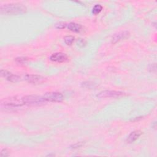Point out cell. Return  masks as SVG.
Returning a JSON list of instances; mask_svg holds the SVG:
<instances>
[{"label":"cell","instance_id":"obj_1","mask_svg":"<svg viewBox=\"0 0 157 157\" xmlns=\"http://www.w3.org/2000/svg\"><path fill=\"white\" fill-rule=\"evenodd\" d=\"M26 8L25 6L18 3H10L2 4L0 7L1 14L13 15L23 13L26 12Z\"/></svg>","mask_w":157,"mask_h":157},{"label":"cell","instance_id":"obj_2","mask_svg":"<svg viewBox=\"0 0 157 157\" xmlns=\"http://www.w3.org/2000/svg\"><path fill=\"white\" fill-rule=\"evenodd\" d=\"M24 104L22 97L19 96H12L6 98L1 101V109H11L22 106Z\"/></svg>","mask_w":157,"mask_h":157},{"label":"cell","instance_id":"obj_3","mask_svg":"<svg viewBox=\"0 0 157 157\" xmlns=\"http://www.w3.org/2000/svg\"><path fill=\"white\" fill-rule=\"evenodd\" d=\"M25 105H37L44 104L46 101L43 97L36 95H27L22 97Z\"/></svg>","mask_w":157,"mask_h":157},{"label":"cell","instance_id":"obj_4","mask_svg":"<svg viewBox=\"0 0 157 157\" xmlns=\"http://www.w3.org/2000/svg\"><path fill=\"white\" fill-rule=\"evenodd\" d=\"M46 101L49 102H61L63 99V95L59 92H47L43 96Z\"/></svg>","mask_w":157,"mask_h":157},{"label":"cell","instance_id":"obj_5","mask_svg":"<svg viewBox=\"0 0 157 157\" xmlns=\"http://www.w3.org/2000/svg\"><path fill=\"white\" fill-rule=\"evenodd\" d=\"M25 79L30 83L39 84L46 81V78L39 75L36 74H26L25 76Z\"/></svg>","mask_w":157,"mask_h":157},{"label":"cell","instance_id":"obj_6","mask_svg":"<svg viewBox=\"0 0 157 157\" xmlns=\"http://www.w3.org/2000/svg\"><path fill=\"white\" fill-rule=\"evenodd\" d=\"M125 95L124 93L118 91H112V90H105L100 92L97 94V96L101 98H118Z\"/></svg>","mask_w":157,"mask_h":157},{"label":"cell","instance_id":"obj_7","mask_svg":"<svg viewBox=\"0 0 157 157\" xmlns=\"http://www.w3.org/2000/svg\"><path fill=\"white\" fill-rule=\"evenodd\" d=\"M0 74L1 77H4L5 78H6V80L11 82H17L20 80V77L18 75L13 74L11 72H9V71L6 70H1Z\"/></svg>","mask_w":157,"mask_h":157},{"label":"cell","instance_id":"obj_8","mask_svg":"<svg viewBox=\"0 0 157 157\" xmlns=\"http://www.w3.org/2000/svg\"><path fill=\"white\" fill-rule=\"evenodd\" d=\"M50 59L54 62L62 63L66 61L68 59V57L65 53L58 52L52 54L50 57Z\"/></svg>","mask_w":157,"mask_h":157},{"label":"cell","instance_id":"obj_9","mask_svg":"<svg viewBox=\"0 0 157 157\" xmlns=\"http://www.w3.org/2000/svg\"><path fill=\"white\" fill-rule=\"evenodd\" d=\"M129 36V33L127 31H121L119 32L117 34H115L112 38V44H115L117 42L125 39L127 37H128Z\"/></svg>","mask_w":157,"mask_h":157},{"label":"cell","instance_id":"obj_10","mask_svg":"<svg viewBox=\"0 0 157 157\" xmlns=\"http://www.w3.org/2000/svg\"><path fill=\"white\" fill-rule=\"evenodd\" d=\"M141 134H142V132L139 130H137L132 132L128 137L127 142L129 143H132L136 141L141 136Z\"/></svg>","mask_w":157,"mask_h":157},{"label":"cell","instance_id":"obj_11","mask_svg":"<svg viewBox=\"0 0 157 157\" xmlns=\"http://www.w3.org/2000/svg\"><path fill=\"white\" fill-rule=\"evenodd\" d=\"M67 26V28L72 32L80 33L82 30V26L78 23L71 22V23H69Z\"/></svg>","mask_w":157,"mask_h":157},{"label":"cell","instance_id":"obj_12","mask_svg":"<svg viewBox=\"0 0 157 157\" xmlns=\"http://www.w3.org/2000/svg\"><path fill=\"white\" fill-rule=\"evenodd\" d=\"M102 10V7L101 5L100 4H96L92 9V13L94 15H97L99 13H100L101 12V10Z\"/></svg>","mask_w":157,"mask_h":157},{"label":"cell","instance_id":"obj_13","mask_svg":"<svg viewBox=\"0 0 157 157\" xmlns=\"http://www.w3.org/2000/svg\"><path fill=\"white\" fill-rule=\"evenodd\" d=\"M74 39H75L74 37H73L72 36H67L64 37V42L66 43V44H67V45H70L73 43Z\"/></svg>","mask_w":157,"mask_h":157},{"label":"cell","instance_id":"obj_14","mask_svg":"<svg viewBox=\"0 0 157 157\" xmlns=\"http://www.w3.org/2000/svg\"><path fill=\"white\" fill-rule=\"evenodd\" d=\"M66 26V24L65 23H63V22H60V23H58L57 24H56L55 26L56 28L58 29H63V28H64Z\"/></svg>","mask_w":157,"mask_h":157},{"label":"cell","instance_id":"obj_15","mask_svg":"<svg viewBox=\"0 0 157 157\" xmlns=\"http://www.w3.org/2000/svg\"><path fill=\"white\" fill-rule=\"evenodd\" d=\"M9 155V151L7 149L4 148V149L1 150V156L5 157V156H8Z\"/></svg>","mask_w":157,"mask_h":157},{"label":"cell","instance_id":"obj_16","mask_svg":"<svg viewBox=\"0 0 157 157\" xmlns=\"http://www.w3.org/2000/svg\"><path fill=\"white\" fill-rule=\"evenodd\" d=\"M26 60H27V59L26 58H24V57H20V58H16V61L18 63H20V64L25 63Z\"/></svg>","mask_w":157,"mask_h":157}]
</instances>
